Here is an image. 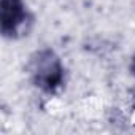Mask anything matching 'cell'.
Instances as JSON below:
<instances>
[{"mask_svg": "<svg viewBox=\"0 0 135 135\" xmlns=\"http://www.w3.org/2000/svg\"><path fill=\"white\" fill-rule=\"evenodd\" d=\"M30 15L22 0H2L0 3V29L3 37L18 38L27 32Z\"/></svg>", "mask_w": 135, "mask_h": 135, "instance_id": "7a4b0ae2", "label": "cell"}, {"mask_svg": "<svg viewBox=\"0 0 135 135\" xmlns=\"http://www.w3.org/2000/svg\"><path fill=\"white\" fill-rule=\"evenodd\" d=\"M30 76L33 84L45 94H56L64 84V65L51 49H41L30 59Z\"/></svg>", "mask_w": 135, "mask_h": 135, "instance_id": "6da1fadb", "label": "cell"}, {"mask_svg": "<svg viewBox=\"0 0 135 135\" xmlns=\"http://www.w3.org/2000/svg\"><path fill=\"white\" fill-rule=\"evenodd\" d=\"M132 73L135 75V56H133V60H132Z\"/></svg>", "mask_w": 135, "mask_h": 135, "instance_id": "3957f363", "label": "cell"}]
</instances>
